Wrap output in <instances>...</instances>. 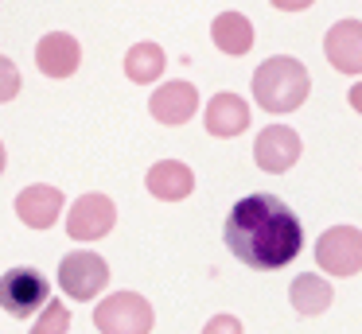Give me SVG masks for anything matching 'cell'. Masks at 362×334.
Here are the masks:
<instances>
[{"mask_svg": "<svg viewBox=\"0 0 362 334\" xmlns=\"http://www.w3.org/2000/svg\"><path fill=\"white\" fill-rule=\"evenodd\" d=\"M222 241L242 264L273 272L300 256L304 229H300V217L276 194H250L226 214Z\"/></svg>", "mask_w": 362, "mask_h": 334, "instance_id": "1", "label": "cell"}, {"mask_svg": "<svg viewBox=\"0 0 362 334\" xmlns=\"http://www.w3.org/2000/svg\"><path fill=\"white\" fill-rule=\"evenodd\" d=\"M308 90H312V78H308V66L300 59H288V54H276V59H265L257 70H253V97L265 113H292L308 101Z\"/></svg>", "mask_w": 362, "mask_h": 334, "instance_id": "2", "label": "cell"}, {"mask_svg": "<svg viewBox=\"0 0 362 334\" xmlns=\"http://www.w3.org/2000/svg\"><path fill=\"white\" fill-rule=\"evenodd\" d=\"M94 326L102 334H148L152 330V307L136 292H117L94 307Z\"/></svg>", "mask_w": 362, "mask_h": 334, "instance_id": "3", "label": "cell"}, {"mask_svg": "<svg viewBox=\"0 0 362 334\" xmlns=\"http://www.w3.org/2000/svg\"><path fill=\"white\" fill-rule=\"evenodd\" d=\"M315 264L331 276H354L362 272V229L354 225H331L315 241Z\"/></svg>", "mask_w": 362, "mask_h": 334, "instance_id": "4", "label": "cell"}, {"mask_svg": "<svg viewBox=\"0 0 362 334\" xmlns=\"http://www.w3.org/2000/svg\"><path fill=\"white\" fill-rule=\"evenodd\" d=\"M110 284V264L102 261L90 249H78V253H66L59 261V287H63L71 299H94L102 287Z\"/></svg>", "mask_w": 362, "mask_h": 334, "instance_id": "5", "label": "cell"}, {"mask_svg": "<svg viewBox=\"0 0 362 334\" xmlns=\"http://www.w3.org/2000/svg\"><path fill=\"white\" fill-rule=\"evenodd\" d=\"M47 280L35 268H8L0 276V307L12 318H32L47 303Z\"/></svg>", "mask_w": 362, "mask_h": 334, "instance_id": "6", "label": "cell"}, {"mask_svg": "<svg viewBox=\"0 0 362 334\" xmlns=\"http://www.w3.org/2000/svg\"><path fill=\"white\" fill-rule=\"evenodd\" d=\"M113 222H117L113 198H105V194H82L71 206V214H66V233L74 241H98L113 229Z\"/></svg>", "mask_w": 362, "mask_h": 334, "instance_id": "7", "label": "cell"}, {"mask_svg": "<svg viewBox=\"0 0 362 334\" xmlns=\"http://www.w3.org/2000/svg\"><path fill=\"white\" fill-rule=\"evenodd\" d=\"M253 160H257L261 171L281 175V171H288L292 163L300 160V136L288 124H269V129L253 140Z\"/></svg>", "mask_w": 362, "mask_h": 334, "instance_id": "8", "label": "cell"}, {"mask_svg": "<svg viewBox=\"0 0 362 334\" xmlns=\"http://www.w3.org/2000/svg\"><path fill=\"white\" fill-rule=\"evenodd\" d=\"M323 54L339 74H362V23L358 20L331 23L327 39H323Z\"/></svg>", "mask_w": 362, "mask_h": 334, "instance_id": "9", "label": "cell"}, {"mask_svg": "<svg viewBox=\"0 0 362 334\" xmlns=\"http://www.w3.org/2000/svg\"><path fill=\"white\" fill-rule=\"evenodd\" d=\"M16 214L24 225L32 229H51L63 214V191L59 186H47V183H32L16 194Z\"/></svg>", "mask_w": 362, "mask_h": 334, "instance_id": "10", "label": "cell"}, {"mask_svg": "<svg viewBox=\"0 0 362 334\" xmlns=\"http://www.w3.org/2000/svg\"><path fill=\"white\" fill-rule=\"evenodd\" d=\"M78 62H82V47H78V39L66 35V31H51V35H43L40 47H35V66L47 78H71L74 70H78Z\"/></svg>", "mask_w": 362, "mask_h": 334, "instance_id": "11", "label": "cell"}, {"mask_svg": "<svg viewBox=\"0 0 362 334\" xmlns=\"http://www.w3.org/2000/svg\"><path fill=\"white\" fill-rule=\"evenodd\" d=\"M195 109H199V90L191 82H168L148 101V113L160 124H187L195 117Z\"/></svg>", "mask_w": 362, "mask_h": 334, "instance_id": "12", "label": "cell"}, {"mask_svg": "<svg viewBox=\"0 0 362 334\" xmlns=\"http://www.w3.org/2000/svg\"><path fill=\"white\" fill-rule=\"evenodd\" d=\"M144 186H148V194L160 198V202H180V198H187V194L195 191V175H191V167L180 163V160H160V163L148 167Z\"/></svg>", "mask_w": 362, "mask_h": 334, "instance_id": "13", "label": "cell"}, {"mask_svg": "<svg viewBox=\"0 0 362 334\" xmlns=\"http://www.w3.org/2000/svg\"><path fill=\"white\" fill-rule=\"evenodd\" d=\"M250 129V105H245L238 93H214L206 101V132L211 136H238V132Z\"/></svg>", "mask_w": 362, "mask_h": 334, "instance_id": "14", "label": "cell"}, {"mask_svg": "<svg viewBox=\"0 0 362 334\" xmlns=\"http://www.w3.org/2000/svg\"><path fill=\"white\" fill-rule=\"evenodd\" d=\"M211 39L222 54H245L253 47V23L245 20L242 12H222L218 20L211 23Z\"/></svg>", "mask_w": 362, "mask_h": 334, "instance_id": "15", "label": "cell"}, {"mask_svg": "<svg viewBox=\"0 0 362 334\" xmlns=\"http://www.w3.org/2000/svg\"><path fill=\"white\" fill-rule=\"evenodd\" d=\"M288 299H292V307H296L300 315H323V311L331 307V299H335V292H331V284L323 276L304 272V276L292 280Z\"/></svg>", "mask_w": 362, "mask_h": 334, "instance_id": "16", "label": "cell"}, {"mask_svg": "<svg viewBox=\"0 0 362 334\" xmlns=\"http://www.w3.org/2000/svg\"><path fill=\"white\" fill-rule=\"evenodd\" d=\"M164 62L168 59L156 43H136V47H129V54H125V74L133 78L136 85H148L164 74Z\"/></svg>", "mask_w": 362, "mask_h": 334, "instance_id": "17", "label": "cell"}, {"mask_svg": "<svg viewBox=\"0 0 362 334\" xmlns=\"http://www.w3.org/2000/svg\"><path fill=\"white\" fill-rule=\"evenodd\" d=\"M66 326H71V311L63 307V303H43V315L40 323H35V334H63Z\"/></svg>", "mask_w": 362, "mask_h": 334, "instance_id": "18", "label": "cell"}, {"mask_svg": "<svg viewBox=\"0 0 362 334\" xmlns=\"http://www.w3.org/2000/svg\"><path fill=\"white\" fill-rule=\"evenodd\" d=\"M16 93H20V70H16V62H12V59L0 54V105L12 101Z\"/></svg>", "mask_w": 362, "mask_h": 334, "instance_id": "19", "label": "cell"}, {"mask_svg": "<svg viewBox=\"0 0 362 334\" xmlns=\"http://www.w3.org/2000/svg\"><path fill=\"white\" fill-rule=\"evenodd\" d=\"M315 0H273V8H281V12H304V8H312Z\"/></svg>", "mask_w": 362, "mask_h": 334, "instance_id": "20", "label": "cell"}, {"mask_svg": "<svg viewBox=\"0 0 362 334\" xmlns=\"http://www.w3.org/2000/svg\"><path fill=\"white\" fill-rule=\"evenodd\" d=\"M206 330H242V326H238V318H214V323L211 326H206Z\"/></svg>", "mask_w": 362, "mask_h": 334, "instance_id": "21", "label": "cell"}, {"mask_svg": "<svg viewBox=\"0 0 362 334\" xmlns=\"http://www.w3.org/2000/svg\"><path fill=\"white\" fill-rule=\"evenodd\" d=\"M346 97H351V109H354V113H362V82L351 85V93H346Z\"/></svg>", "mask_w": 362, "mask_h": 334, "instance_id": "22", "label": "cell"}, {"mask_svg": "<svg viewBox=\"0 0 362 334\" xmlns=\"http://www.w3.org/2000/svg\"><path fill=\"white\" fill-rule=\"evenodd\" d=\"M4 163H8V152H4V144H0V171H4Z\"/></svg>", "mask_w": 362, "mask_h": 334, "instance_id": "23", "label": "cell"}]
</instances>
